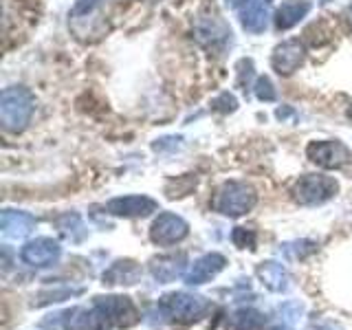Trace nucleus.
<instances>
[{
	"label": "nucleus",
	"instance_id": "f257e3e1",
	"mask_svg": "<svg viewBox=\"0 0 352 330\" xmlns=\"http://www.w3.org/2000/svg\"><path fill=\"white\" fill-rule=\"evenodd\" d=\"M36 110V97L25 86H9L0 95V124L7 132H22Z\"/></svg>",
	"mask_w": 352,
	"mask_h": 330
},
{
	"label": "nucleus",
	"instance_id": "f03ea898",
	"mask_svg": "<svg viewBox=\"0 0 352 330\" xmlns=\"http://www.w3.org/2000/svg\"><path fill=\"white\" fill-rule=\"evenodd\" d=\"M258 203V194L251 185L242 183V181H227L216 190L212 198V207L214 212L225 214L231 218L245 216L249 214Z\"/></svg>",
	"mask_w": 352,
	"mask_h": 330
},
{
	"label": "nucleus",
	"instance_id": "7ed1b4c3",
	"mask_svg": "<svg viewBox=\"0 0 352 330\" xmlns=\"http://www.w3.org/2000/svg\"><path fill=\"white\" fill-rule=\"evenodd\" d=\"M339 190V185L335 179L330 176H322V174H306L300 176V181L293 185V198L300 205H319L330 201Z\"/></svg>",
	"mask_w": 352,
	"mask_h": 330
},
{
	"label": "nucleus",
	"instance_id": "20e7f679",
	"mask_svg": "<svg viewBox=\"0 0 352 330\" xmlns=\"http://www.w3.org/2000/svg\"><path fill=\"white\" fill-rule=\"evenodd\" d=\"M161 311L172 317L179 319V322H192V319L203 317L205 311L209 308V304L198 295H190V293H174L161 300Z\"/></svg>",
	"mask_w": 352,
	"mask_h": 330
},
{
	"label": "nucleus",
	"instance_id": "39448f33",
	"mask_svg": "<svg viewBox=\"0 0 352 330\" xmlns=\"http://www.w3.org/2000/svg\"><path fill=\"white\" fill-rule=\"evenodd\" d=\"M306 154H308V159H311L313 163H317L319 168H324V170H339V168H344V165H348L350 159H352V154H350L346 143H341L337 139L335 141H313V143H308Z\"/></svg>",
	"mask_w": 352,
	"mask_h": 330
},
{
	"label": "nucleus",
	"instance_id": "423d86ee",
	"mask_svg": "<svg viewBox=\"0 0 352 330\" xmlns=\"http://www.w3.org/2000/svg\"><path fill=\"white\" fill-rule=\"evenodd\" d=\"M187 234H190V225H187L181 216H176L172 212L159 214V218L154 220L150 227L152 242L154 245H161V247L176 245V242H181Z\"/></svg>",
	"mask_w": 352,
	"mask_h": 330
},
{
	"label": "nucleus",
	"instance_id": "0eeeda50",
	"mask_svg": "<svg viewBox=\"0 0 352 330\" xmlns=\"http://www.w3.org/2000/svg\"><path fill=\"white\" fill-rule=\"evenodd\" d=\"M306 58V47L300 40H286L278 44L271 55V66L278 75H293Z\"/></svg>",
	"mask_w": 352,
	"mask_h": 330
},
{
	"label": "nucleus",
	"instance_id": "6e6552de",
	"mask_svg": "<svg viewBox=\"0 0 352 330\" xmlns=\"http://www.w3.org/2000/svg\"><path fill=\"white\" fill-rule=\"evenodd\" d=\"M95 308L102 313L106 319L115 322L117 326H132L137 322V308L130 302V297H97Z\"/></svg>",
	"mask_w": 352,
	"mask_h": 330
},
{
	"label": "nucleus",
	"instance_id": "1a4fd4ad",
	"mask_svg": "<svg viewBox=\"0 0 352 330\" xmlns=\"http://www.w3.org/2000/svg\"><path fill=\"white\" fill-rule=\"evenodd\" d=\"M60 251V245L53 238H36L22 247L20 258L31 267H49V264L58 262Z\"/></svg>",
	"mask_w": 352,
	"mask_h": 330
},
{
	"label": "nucleus",
	"instance_id": "9d476101",
	"mask_svg": "<svg viewBox=\"0 0 352 330\" xmlns=\"http://www.w3.org/2000/svg\"><path fill=\"white\" fill-rule=\"evenodd\" d=\"M157 201H152L148 196H119L113 198L106 209L108 214L113 216H121V218H143L150 216L152 212H157Z\"/></svg>",
	"mask_w": 352,
	"mask_h": 330
},
{
	"label": "nucleus",
	"instance_id": "9b49d317",
	"mask_svg": "<svg viewBox=\"0 0 352 330\" xmlns=\"http://www.w3.org/2000/svg\"><path fill=\"white\" fill-rule=\"evenodd\" d=\"M196 40L201 42L203 47L218 51L220 47H227V44L231 42V29L216 16L203 18L196 25Z\"/></svg>",
	"mask_w": 352,
	"mask_h": 330
},
{
	"label": "nucleus",
	"instance_id": "f8f14e48",
	"mask_svg": "<svg viewBox=\"0 0 352 330\" xmlns=\"http://www.w3.org/2000/svg\"><path fill=\"white\" fill-rule=\"evenodd\" d=\"M240 22L249 33H262L269 25V0H242Z\"/></svg>",
	"mask_w": 352,
	"mask_h": 330
},
{
	"label": "nucleus",
	"instance_id": "ddd939ff",
	"mask_svg": "<svg viewBox=\"0 0 352 330\" xmlns=\"http://www.w3.org/2000/svg\"><path fill=\"white\" fill-rule=\"evenodd\" d=\"M225 267V258L220 253H207L201 260H196L185 275L187 284H205Z\"/></svg>",
	"mask_w": 352,
	"mask_h": 330
},
{
	"label": "nucleus",
	"instance_id": "4468645a",
	"mask_svg": "<svg viewBox=\"0 0 352 330\" xmlns=\"http://www.w3.org/2000/svg\"><path fill=\"white\" fill-rule=\"evenodd\" d=\"M311 9H313V5L308 3V0H286V3L280 5L278 14H275V27L280 31L293 29L308 16Z\"/></svg>",
	"mask_w": 352,
	"mask_h": 330
},
{
	"label": "nucleus",
	"instance_id": "2eb2a0df",
	"mask_svg": "<svg viewBox=\"0 0 352 330\" xmlns=\"http://www.w3.org/2000/svg\"><path fill=\"white\" fill-rule=\"evenodd\" d=\"M0 227H3V234L9 238H25L36 227V218L27 212L7 209V212H3V218H0Z\"/></svg>",
	"mask_w": 352,
	"mask_h": 330
},
{
	"label": "nucleus",
	"instance_id": "dca6fc26",
	"mask_svg": "<svg viewBox=\"0 0 352 330\" xmlns=\"http://www.w3.org/2000/svg\"><path fill=\"white\" fill-rule=\"evenodd\" d=\"M106 317L95 308V311H86V308H75L69 313L66 319V330H104Z\"/></svg>",
	"mask_w": 352,
	"mask_h": 330
},
{
	"label": "nucleus",
	"instance_id": "f3484780",
	"mask_svg": "<svg viewBox=\"0 0 352 330\" xmlns=\"http://www.w3.org/2000/svg\"><path fill=\"white\" fill-rule=\"evenodd\" d=\"M183 262H185L183 253L181 256H163V258L152 260L150 271L159 282H172V280H176V275L183 273V269H185Z\"/></svg>",
	"mask_w": 352,
	"mask_h": 330
},
{
	"label": "nucleus",
	"instance_id": "a211bd4d",
	"mask_svg": "<svg viewBox=\"0 0 352 330\" xmlns=\"http://www.w3.org/2000/svg\"><path fill=\"white\" fill-rule=\"evenodd\" d=\"M141 269L135 262H117L113 264V269L104 273V282L106 284H135L139 278Z\"/></svg>",
	"mask_w": 352,
	"mask_h": 330
},
{
	"label": "nucleus",
	"instance_id": "6ab92c4d",
	"mask_svg": "<svg viewBox=\"0 0 352 330\" xmlns=\"http://www.w3.org/2000/svg\"><path fill=\"white\" fill-rule=\"evenodd\" d=\"M264 326V317L258 311L242 308L234 315V330H260Z\"/></svg>",
	"mask_w": 352,
	"mask_h": 330
},
{
	"label": "nucleus",
	"instance_id": "aec40b11",
	"mask_svg": "<svg viewBox=\"0 0 352 330\" xmlns=\"http://www.w3.org/2000/svg\"><path fill=\"white\" fill-rule=\"evenodd\" d=\"M262 280L267 282L269 289L273 291H282V286L286 282V273L284 269L280 267V264H275V262H267V267H262Z\"/></svg>",
	"mask_w": 352,
	"mask_h": 330
},
{
	"label": "nucleus",
	"instance_id": "412c9836",
	"mask_svg": "<svg viewBox=\"0 0 352 330\" xmlns=\"http://www.w3.org/2000/svg\"><path fill=\"white\" fill-rule=\"evenodd\" d=\"M253 93H256V97L260 99V102H275V97H278L269 77H258L256 86H253Z\"/></svg>",
	"mask_w": 352,
	"mask_h": 330
},
{
	"label": "nucleus",
	"instance_id": "4be33fe9",
	"mask_svg": "<svg viewBox=\"0 0 352 330\" xmlns=\"http://www.w3.org/2000/svg\"><path fill=\"white\" fill-rule=\"evenodd\" d=\"M231 240H234V245L240 247V249H253L256 245V234H253L251 229H245V227H236L234 234H231Z\"/></svg>",
	"mask_w": 352,
	"mask_h": 330
},
{
	"label": "nucleus",
	"instance_id": "5701e85b",
	"mask_svg": "<svg viewBox=\"0 0 352 330\" xmlns=\"http://www.w3.org/2000/svg\"><path fill=\"white\" fill-rule=\"evenodd\" d=\"M212 108L218 110V113H234V110L238 108V102H236L234 95L223 93V95H218L212 102Z\"/></svg>",
	"mask_w": 352,
	"mask_h": 330
},
{
	"label": "nucleus",
	"instance_id": "b1692460",
	"mask_svg": "<svg viewBox=\"0 0 352 330\" xmlns=\"http://www.w3.org/2000/svg\"><path fill=\"white\" fill-rule=\"evenodd\" d=\"M102 3H104V0H80V3H77L75 9H73V16H75V18L88 16L97 5H102Z\"/></svg>",
	"mask_w": 352,
	"mask_h": 330
},
{
	"label": "nucleus",
	"instance_id": "393cba45",
	"mask_svg": "<svg viewBox=\"0 0 352 330\" xmlns=\"http://www.w3.org/2000/svg\"><path fill=\"white\" fill-rule=\"evenodd\" d=\"M348 117H350V119H352V106H350V108H348Z\"/></svg>",
	"mask_w": 352,
	"mask_h": 330
}]
</instances>
